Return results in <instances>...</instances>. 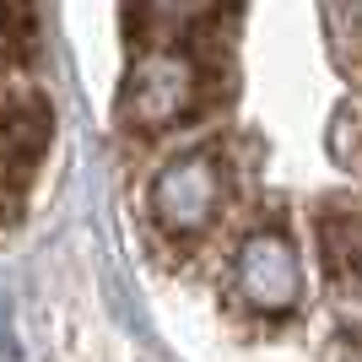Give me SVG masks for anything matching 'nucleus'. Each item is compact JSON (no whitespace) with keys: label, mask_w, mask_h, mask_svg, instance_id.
<instances>
[{"label":"nucleus","mask_w":362,"mask_h":362,"mask_svg":"<svg viewBox=\"0 0 362 362\" xmlns=\"http://www.w3.org/2000/svg\"><path fill=\"white\" fill-rule=\"evenodd\" d=\"M216 6L222 0H136L141 38H146V49H179V33L216 16Z\"/></svg>","instance_id":"7ed1b4c3"},{"label":"nucleus","mask_w":362,"mask_h":362,"mask_svg":"<svg viewBox=\"0 0 362 362\" xmlns=\"http://www.w3.org/2000/svg\"><path fill=\"white\" fill-rule=\"evenodd\" d=\"M49 98L38 81L33 0H0V227L22 211L49 151Z\"/></svg>","instance_id":"f257e3e1"},{"label":"nucleus","mask_w":362,"mask_h":362,"mask_svg":"<svg viewBox=\"0 0 362 362\" xmlns=\"http://www.w3.org/2000/svg\"><path fill=\"white\" fill-rule=\"evenodd\" d=\"M222 200H227V184H222V163L211 151H189V157H173V163L151 179V222L157 233L173 243H195L206 238L222 216Z\"/></svg>","instance_id":"f03ea898"}]
</instances>
